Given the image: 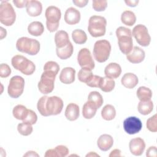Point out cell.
<instances>
[{"label": "cell", "mask_w": 157, "mask_h": 157, "mask_svg": "<svg viewBox=\"0 0 157 157\" xmlns=\"http://www.w3.org/2000/svg\"><path fill=\"white\" fill-rule=\"evenodd\" d=\"M11 63L15 69L26 75L33 74L36 70V66L34 63L23 55H17L13 56Z\"/></svg>", "instance_id": "cell-5"}, {"label": "cell", "mask_w": 157, "mask_h": 157, "mask_svg": "<svg viewBox=\"0 0 157 157\" xmlns=\"http://www.w3.org/2000/svg\"><path fill=\"white\" fill-rule=\"evenodd\" d=\"M69 153V149L64 145H58L53 149H49L46 151L45 157H64Z\"/></svg>", "instance_id": "cell-21"}, {"label": "cell", "mask_w": 157, "mask_h": 157, "mask_svg": "<svg viewBox=\"0 0 157 157\" xmlns=\"http://www.w3.org/2000/svg\"><path fill=\"white\" fill-rule=\"evenodd\" d=\"M93 74L91 70L89 69L82 68L78 73V80L83 83L86 84L90 81V80L93 77Z\"/></svg>", "instance_id": "cell-36"}, {"label": "cell", "mask_w": 157, "mask_h": 157, "mask_svg": "<svg viewBox=\"0 0 157 157\" xmlns=\"http://www.w3.org/2000/svg\"><path fill=\"white\" fill-rule=\"evenodd\" d=\"M115 86V82L113 79L104 77H102L99 85L100 89L104 92H110L112 91Z\"/></svg>", "instance_id": "cell-29"}, {"label": "cell", "mask_w": 157, "mask_h": 157, "mask_svg": "<svg viewBox=\"0 0 157 157\" xmlns=\"http://www.w3.org/2000/svg\"><path fill=\"white\" fill-rule=\"evenodd\" d=\"M80 12L74 7L68 8L64 13V21L70 25H76L79 23L80 20Z\"/></svg>", "instance_id": "cell-16"}, {"label": "cell", "mask_w": 157, "mask_h": 157, "mask_svg": "<svg viewBox=\"0 0 157 157\" xmlns=\"http://www.w3.org/2000/svg\"><path fill=\"white\" fill-rule=\"evenodd\" d=\"M121 73V66L116 63H110L106 66L104 69L105 77L110 78H118Z\"/></svg>", "instance_id": "cell-20"}, {"label": "cell", "mask_w": 157, "mask_h": 157, "mask_svg": "<svg viewBox=\"0 0 157 157\" xmlns=\"http://www.w3.org/2000/svg\"><path fill=\"white\" fill-rule=\"evenodd\" d=\"M139 1L138 0H125L124 2L126 3V4L129 7H136L138 3H139Z\"/></svg>", "instance_id": "cell-47"}, {"label": "cell", "mask_w": 157, "mask_h": 157, "mask_svg": "<svg viewBox=\"0 0 157 157\" xmlns=\"http://www.w3.org/2000/svg\"><path fill=\"white\" fill-rule=\"evenodd\" d=\"M16 48L20 52L27 53L29 55H36L40 51V45L36 39L21 37L17 40Z\"/></svg>", "instance_id": "cell-4"}, {"label": "cell", "mask_w": 157, "mask_h": 157, "mask_svg": "<svg viewBox=\"0 0 157 157\" xmlns=\"http://www.w3.org/2000/svg\"><path fill=\"white\" fill-rule=\"evenodd\" d=\"M17 130L21 135L27 136L32 133L33 128L31 124L23 122L18 124Z\"/></svg>", "instance_id": "cell-37"}, {"label": "cell", "mask_w": 157, "mask_h": 157, "mask_svg": "<svg viewBox=\"0 0 157 157\" xmlns=\"http://www.w3.org/2000/svg\"><path fill=\"white\" fill-rule=\"evenodd\" d=\"M113 144V137L107 134H102L99 136L97 141V145L99 148L103 151H106L111 148Z\"/></svg>", "instance_id": "cell-19"}, {"label": "cell", "mask_w": 157, "mask_h": 157, "mask_svg": "<svg viewBox=\"0 0 157 157\" xmlns=\"http://www.w3.org/2000/svg\"><path fill=\"white\" fill-rule=\"evenodd\" d=\"M75 70L71 67L63 68L59 75V80L64 84H71L75 80Z\"/></svg>", "instance_id": "cell-18"}, {"label": "cell", "mask_w": 157, "mask_h": 157, "mask_svg": "<svg viewBox=\"0 0 157 157\" xmlns=\"http://www.w3.org/2000/svg\"><path fill=\"white\" fill-rule=\"evenodd\" d=\"M72 38L74 42L77 44H83L87 40L86 33L80 29H77L72 31Z\"/></svg>", "instance_id": "cell-34"}, {"label": "cell", "mask_w": 157, "mask_h": 157, "mask_svg": "<svg viewBox=\"0 0 157 157\" xmlns=\"http://www.w3.org/2000/svg\"><path fill=\"white\" fill-rule=\"evenodd\" d=\"M12 2L17 8H23L26 7L28 1L27 0H20V1L13 0Z\"/></svg>", "instance_id": "cell-45"}, {"label": "cell", "mask_w": 157, "mask_h": 157, "mask_svg": "<svg viewBox=\"0 0 157 157\" xmlns=\"http://www.w3.org/2000/svg\"><path fill=\"white\" fill-rule=\"evenodd\" d=\"M116 110L115 107L111 104L105 105L101 110V116L105 120L110 121L115 117Z\"/></svg>", "instance_id": "cell-32"}, {"label": "cell", "mask_w": 157, "mask_h": 157, "mask_svg": "<svg viewBox=\"0 0 157 157\" xmlns=\"http://www.w3.org/2000/svg\"><path fill=\"white\" fill-rule=\"evenodd\" d=\"M97 110L96 107L92 102L88 101L84 104L82 108L83 117L86 119H91L96 115Z\"/></svg>", "instance_id": "cell-27"}, {"label": "cell", "mask_w": 157, "mask_h": 157, "mask_svg": "<svg viewBox=\"0 0 157 157\" xmlns=\"http://www.w3.org/2000/svg\"><path fill=\"white\" fill-rule=\"evenodd\" d=\"M109 156H121V151L118 149H115L111 151Z\"/></svg>", "instance_id": "cell-48"}, {"label": "cell", "mask_w": 157, "mask_h": 157, "mask_svg": "<svg viewBox=\"0 0 157 157\" xmlns=\"http://www.w3.org/2000/svg\"><path fill=\"white\" fill-rule=\"evenodd\" d=\"M77 62L82 68L93 70L95 64L90 51L86 48H82L77 55Z\"/></svg>", "instance_id": "cell-12"}, {"label": "cell", "mask_w": 157, "mask_h": 157, "mask_svg": "<svg viewBox=\"0 0 157 157\" xmlns=\"http://www.w3.org/2000/svg\"><path fill=\"white\" fill-rule=\"evenodd\" d=\"M121 21L124 25L131 26L136 21V15L131 10H125L121 13Z\"/></svg>", "instance_id": "cell-30"}, {"label": "cell", "mask_w": 157, "mask_h": 157, "mask_svg": "<svg viewBox=\"0 0 157 157\" xmlns=\"http://www.w3.org/2000/svg\"><path fill=\"white\" fill-rule=\"evenodd\" d=\"M157 150L155 146L150 147L146 152V156L148 157H156L157 156Z\"/></svg>", "instance_id": "cell-44"}, {"label": "cell", "mask_w": 157, "mask_h": 157, "mask_svg": "<svg viewBox=\"0 0 157 157\" xmlns=\"http://www.w3.org/2000/svg\"><path fill=\"white\" fill-rule=\"evenodd\" d=\"M111 52V45L107 40H97L93 47V56L99 63H104L109 58Z\"/></svg>", "instance_id": "cell-6"}, {"label": "cell", "mask_w": 157, "mask_h": 157, "mask_svg": "<svg viewBox=\"0 0 157 157\" xmlns=\"http://www.w3.org/2000/svg\"><path fill=\"white\" fill-rule=\"evenodd\" d=\"M0 29H1V34H0L1 37H0V39H3L4 37H6L7 31H6V30L5 29H4L2 27H1Z\"/></svg>", "instance_id": "cell-50"}, {"label": "cell", "mask_w": 157, "mask_h": 157, "mask_svg": "<svg viewBox=\"0 0 157 157\" xmlns=\"http://www.w3.org/2000/svg\"><path fill=\"white\" fill-rule=\"evenodd\" d=\"M74 51V47L71 42H69L65 47L63 48H56V55L61 59H66L70 58Z\"/></svg>", "instance_id": "cell-25"}, {"label": "cell", "mask_w": 157, "mask_h": 157, "mask_svg": "<svg viewBox=\"0 0 157 157\" xmlns=\"http://www.w3.org/2000/svg\"><path fill=\"white\" fill-rule=\"evenodd\" d=\"M73 3L78 7H83L86 6L88 0H73Z\"/></svg>", "instance_id": "cell-46"}, {"label": "cell", "mask_w": 157, "mask_h": 157, "mask_svg": "<svg viewBox=\"0 0 157 157\" xmlns=\"http://www.w3.org/2000/svg\"><path fill=\"white\" fill-rule=\"evenodd\" d=\"M25 87V80L19 75L12 77L9 81L7 88V93L10 97L12 98H18L23 93Z\"/></svg>", "instance_id": "cell-10"}, {"label": "cell", "mask_w": 157, "mask_h": 157, "mask_svg": "<svg viewBox=\"0 0 157 157\" xmlns=\"http://www.w3.org/2000/svg\"><path fill=\"white\" fill-rule=\"evenodd\" d=\"M145 53L143 49L135 46L132 48L131 52L126 55L127 59L131 63L138 64L142 62L145 58Z\"/></svg>", "instance_id": "cell-15"}, {"label": "cell", "mask_w": 157, "mask_h": 157, "mask_svg": "<svg viewBox=\"0 0 157 157\" xmlns=\"http://www.w3.org/2000/svg\"><path fill=\"white\" fill-rule=\"evenodd\" d=\"M64 115L66 118L69 121L76 120L80 115L78 105L75 103L69 104L66 108Z\"/></svg>", "instance_id": "cell-23"}, {"label": "cell", "mask_w": 157, "mask_h": 157, "mask_svg": "<svg viewBox=\"0 0 157 157\" xmlns=\"http://www.w3.org/2000/svg\"><path fill=\"white\" fill-rule=\"evenodd\" d=\"M147 128L151 132H155L157 131V115L155 114L149 118L146 123Z\"/></svg>", "instance_id": "cell-39"}, {"label": "cell", "mask_w": 157, "mask_h": 157, "mask_svg": "<svg viewBox=\"0 0 157 157\" xmlns=\"http://www.w3.org/2000/svg\"><path fill=\"white\" fill-rule=\"evenodd\" d=\"M56 76V75L53 72L44 71L37 85L38 89L41 93L47 94L52 92L54 89V82Z\"/></svg>", "instance_id": "cell-9"}, {"label": "cell", "mask_w": 157, "mask_h": 157, "mask_svg": "<svg viewBox=\"0 0 157 157\" xmlns=\"http://www.w3.org/2000/svg\"><path fill=\"white\" fill-rule=\"evenodd\" d=\"M94 155H95V156H99L98 155H97V154H96V153H93V152L92 151H91L89 154H87L86 155V156H94Z\"/></svg>", "instance_id": "cell-51"}, {"label": "cell", "mask_w": 157, "mask_h": 157, "mask_svg": "<svg viewBox=\"0 0 157 157\" xmlns=\"http://www.w3.org/2000/svg\"><path fill=\"white\" fill-rule=\"evenodd\" d=\"M131 153L134 156H140L145 148V143L144 139L140 137L132 139L129 144Z\"/></svg>", "instance_id": "cell-14"}, {"label": "cell", "mask_w": 157, "mask_h": 157, "mask_svg": "<svg viewBox=\"0 0 157 157\" xmlns=\"http://www.w3.org/2000/svg\"><path fill=\"white\" fill-rule=\"evenodd\" d=\"M37 108L44 117L56 115L59 114L63 110V101L56 96L51 97L44 96L38 100Z\"/></svg>", "instance_id": "cell-1"}, {"label": "cell", "mask_w": 157, "mask_h": 157, "mask_svg": "<svg viewBox=\"0 0 157 157\" xmlns=\"http://www.w3.org/2000/svg\"><path fill=\"white\" fill-rule=\"evenodd\" d=\"M101 78L102 77L93 75L90 81L86 83V85L92 88H99Z\"/></svg>", "instance_id": "cell-43"}, {"label": "cell", "mask_w": 157, "mask_h": 157, "mask_svg": "<svg viewBox=\"0 0 157 157\" xmlns=\"http://www.w3.org/2000/svg\"><path fill=\"white\" fill-rule=\"evenodd\" d=\"M23 156H39V155L36 151H28L23 155Z\"/></svg>", "instance_id": "cell-49"}, {"label": "cell", "mask_w": 157, "mask_h": 157, "mask_svg": "<svg viewBox=\"0 0 157 157\" xmlns=\"http://www.w3.org/2000/svg\"><path fill=\"white\" fill-rule=\"evenodd\" d=\"M37 120V116L36 113L32 110L28 109V113L26 118L23 120V122L28 123L29 124H34Z\"/></svg>", "instance_id": "cell-41"}, {"label": "cell", "mask_w": 157, "mask_h": 157, "mask_svg": "<svg viewBox=\"0 0 157 157\" xmlns=\"http://www.w3.org/2000/svg\"><path fill=\"white\" fill-rule=\"evenodd\" d=\"M124 131L129 134L138 133L142 128L141 120L136 117H129L126 118L123 123Z\"/></svg>", "instance_id": "cell-13"}, {"label": "cell", "mask_w": 157, "mask_h": 157, "mask_svg": "<svg viewBox=\"0 0 157 157\" xmlns=\"http://www.w3.org/2000/svg\"><path fill=\"white\" fill-rule=\"evenodd\" d=\"M132 36H134L136 42L142 47H147L151 41V37L147 27L142 24H139L132 29Z\"/></svg>", "instance_id": "cell-11"}, {"label": "cell", "mask_w": 157, "mask_h": 157, "mask_svg": "<svg viewBox=\"0 0 157 157\" xmlns=\"http://www.w3.org/2000/svg\"><path fill=\"white\" fill-rule=\"evenodd\" d=\"M137 97L140 101H146L151 100L152 97L151 90L146 86H140L136 92Z\"/></svg>", "instance_id": "cell-33"}, {"label": "cell", "mask_w": 157, "mask_h": 157, "mask_svg": "<svg viewBox=\"0 0 157 157\" xmlns=\"http://www.w3.org/2000/svg\"><path fill=\"white\" fill-rule=\"evenodd\" d=\"M88 101L92 102L97 109L100 108L104 102L102 95L96 91H93L90 93L88 96Z\"/></svg>", "instance_id": "cell-35"}, {"label": "cell", "mask_w": 157, "mask_h": 157, "mask_svg": "<svg viewBox=\"0 0 157 157\" xmlns=\"http://www.w3.org/2000/svg\"><path fill=\"white\" fill-rule=\"evenodd\" d=\"M69 42V35L66 31L60 30L56 33L55 35V42L56 48H63Z\"/></svg>", "instance_id": "cell-24"}, {"label": "cell", "mask_w": 157, "mask_h": 157, "mask_svg": "<svg viewBox=\"0 0 157 157\" xmlns=\"http://www.w3.org/2000/svg\"><path fill=\"white\" fill-rule=\"evenodd\" d=\"M92 7L97 12L104 11L107 7V1H93Z\"/></svg>", "instance_id": "cell-40"}, {"label": "cell", "mask_w": 157, "mask_h": 157, "mask_svg": "<svg viewBox=\"0 0 157 157\" xmlns=\"http://www.w3.org/2000/svg\"><path fill=\"white\" fill-rule=\"evenodd\" d=\"M137 109L139 112L144 115H147L150 113L153 109V103L152 101H140L138 104Z\"/></svg>", "instance_id": "cell-31"}, {"label": "cell", "mask_w": 157, "mask_h": 157, "mask_svg": "<svg viewBox=\"0 0 157 157\" xmlns=\"http://www.w3.org/2000/svg\"><path fill=\"white\" fill-rule=\"evenodd\" d=\"M115 33L120 51L124 55L129 54L133 47L131 29L124 26H120L117 29Z\"/></svg>", "instance_id": "cell-2"}, {"label": "cell", "mask_w": 157, "mask_h": 157, "mask_svg": "<svg viewBox=\"0 0 157 157\" xmlns=\"http://www.w3.org/2000/svg\"><path fill=\"white\" fill-rule=\"evenodd\" d=\"M139 79L137 75L133 73L128 72L124 74L121 79V84L126 88L132 89L138 83Z\"/></svg>", "instance_id": "cell-22"}, {"label": "cell", "mask_w": 157, "mask_h": 157, "mask_svg": "<svg viewBox=\"0 0 157 157\" xmlns=\"http://www.w3.org/2000/svg\"><path fill=\"white\" fill-rule=\"evenodd\" d=\"M28 31L29 34L34 36H41L44 31L43 24L38 21L31 22L28 26Z\"/></svg>", "instance_id": "cell-26"}, {"label": "cell", "mask_w": 157, "mask_h": 157, "mask_svg": "<svg viewBox=\"0 0 157 157\" xmlns=\"http://www.w3.org/2000/svg\"><path fill=\"white\" fill-rule=\"evenodd\" d=\"M45 16L47 20L46 26L47 29L51 33L56 31L59 27L61 17L60 9L56 6H50L47 8Z\"/></svg>", "instance_id": "cell-7"}, {"label": "cell", "mask_w": 157, "mask_h": 157, "mask_svg": "<svg viewBox=\"0 0 157 157\" xmlns=\"http://www.w3.org/2000/svg\"><path fill=\"white\" fill-rule=\"evenodd\" d=\"M107 20L100 15L91 16L89 19L88 31L93 37H98L104 36L106 31Z\"/></svg>", "instance_id": "cell-3"}, {"label": "cell", "mask_w": 157, "mask_h": 157, "mask_svg": "<svg viewBox=\"0 0 157 157\" xmlns=\"http://www.w3.org/2000/svg\"><path fill=\"white\" fill-rule=\"evenodd\" d=\"M11 74V69L9 66L6 63H2L0 65V77L1 78L8 77Z\"/></svg>", "instance_id": "cell-42"}, {"label": "cell", "mask_w": 157, "mask_h": 157, "mask_svg": "<svg viewBox=\"0 0 157 157\" xmlns=\"http://www.w3.org/2000/svg\"><path fill=\"white\" fill-rule=\"evenodd\" d=\"M16 13L12 6L7 1H1L0 6V21L5 26H12L15 21Z\"/></svg>", "instance_id": "cell-8"}, {"label": "cell", "mask_w": 157, "mask_h": 157, "mask_svg": "<svg viewBox=\"0 0 157 157\" xmlns=\"http://www.w3.org/2000/svg\"><path fill=\"white\" fill-rule=\"evenodd\" d=\"M59 71V64L56 62H55L53 61H47L44 66V71H49L55 74L56 75L58 74Z\"/></svg>", "instance_id": "cell-38"}, {"label": "cell", "mask_w": 157, "mask_h": 157, "mask_svg": "<svg viewBox=\"0 0 157 157\" xmlns=\"http://www.w3.org/2000/svg\"><path fill=\"white\" fill-rule=\"evenodd\" d=\"M28 113V109L23 105L18 104L14 107L12 110L13 116L17 120H24Z\"/></svg>", "instance_id": "cell-28"}, {"label": "cell", "mask_w": 157, "mask_h": 157, "mask_svg": "<svg viewBox=\"0 0 157 157\" xmlns=\"http://www.w3.org/2000/svg\"><path fill=\"white\" fill-rule=\"evenodd\" d=\"M26 12L31 17H37L40 15L42 11V3L37 0L28 1L26 5Z\"/></svg>", "instance_id": "cell-17"}]
</instances>
